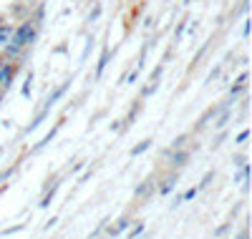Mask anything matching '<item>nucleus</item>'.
<instances>
[{
  "mask_svg": "<svg viewBox=\"0 0 252 239\" xmlns=\"http://www.w3.org/2000/svg\"><path fill=\"white\" fill-rule=\"evenodd\" d=\"M38 26L40 23H35L33 18H26V20H20V26H15V33H13V46H18V48H31L33 43H35V38H38Z\"/></svg>",
  "mask_w": 252,
  "mask_h": 239,
  "instance_id": "nucleus-1",
  "label": "nucleus"
},
{
  "mask_svg": "<svg viewBox=\"0 0 252 239\" xmlns=\"http://www.w3.org/2000/svg\"><path fill=\"white\" fill-rule=\"evenodd\" d=\"M18 71H20V63L18 60H5L3 66H0V89H10V83L15 81V76H18Z\"/></svg>",
  "mask_w": 252,
  "mask_h": 239,
  "instance_id": "nucleus-2",
  "label": "nucleus"
},
{
  "mask_svg": "<svg viewBox=\"0 0 252 239\" xmlns=\"http://www.w3.org/2000/svg\"><path fill=\"white\" fill-rule=\"evenodd\" d=\"M164 156L169 159V166H172V169L179 171V169H184L187 161H189V149H184V146H182V149H166Z\"/></svg>",
  "mask_w": 252,
  "mask_h": 239,
  "instance_id": "nucleus-3",
  "label": "nucleus"
},
{
  "mask_svg": "<svg viewBox=\"0 0 252 239\" xmlns=\"http://www.w3.org/2000/svg\"><path fill=\"white\" fill-rule=\"evenodd\" d=\"M157 191V179H144L136 189H134V202H146V199H152V194Z\"/></svg>",
  "mask_w": 252,
  "mask_h": 239,
  "instance_id": "nucleus-4",
  "label": "nucleus"
},
{
  "mask_svg": "<svg viewBox=\"0 0 252 239\" xmlns=\"http://www.w3.org/2000/svg\"><path fill=\"white\" fill-rule=\"evenodd\" d=\"M227 103H217V106H209L207 108V111L197 119V126H194V131H202V128H207L209 126V121H215L217 116H220V111H222V108H224Z\"/></svg>",
  "mask_w": 252,
  "mask_h": 239,
  "instance_id": "nucleus-5",
  "label": "nucleus"
},
{
  "mask_svg": "<svg viewBox=\"0 0 252 239\" xmlns=\"http://www.w3.org/2000/svg\"><path fill=\"white\" fill-rule=\"evenodd\" d=\"M177 181H179V174H177V171H174V174H166V177L159 181L157 191H159V194H169V191H174Z\"/></svg>",
  "mask_w": 252,
  "mask_h": 239,
  "instance_id": "nucleus-6",
  "label": "nucleus"
},
{
  "mask_svg": "<svg viewBox=\"0 0 252 239\" xmlns=\"http://www.w3.org/2000/svg\"><path fill=\"white\" fill-rule=\"evenodd\" d=\"M13 33H15V26L13 23H5V20H0V51H3L8 43L13 40Z\"/></svg>",
  "mask_w": 252,
  "mask_h": 239,
  "instance_id": "nucleus-7",
  "label": "nucleus"
},
{
  "mask_svg": "<svg viewBox=\"0 0 252 239\" xmlns=\"http://www.w3.org/2000/svg\"><path fill=\"white\" fill-rule=\"evenodd\" d=\"M129 227H131V216L124 214V216H119V219L114 222V227H109V237H119L121 232H126Z\"/></svg>",
  "mask_w": 252,
  "mask_h": 239,
  "instance_id": "nucleus-8",
  "label": "nucleus"
},
{
  "mask_svg": "<svg viewBox=\"0 0 252 239\" xmlns=\"http://www.w3.org/2000/svg\"><path fill=\"white\" fill-rule=\"evenodd\" d=\"M58 131H61V123H56V126L51 128V131H48V134H46L43 139H40V141H38V144H35V146L31 149V154H38V151L43 149V146H48V144H51V141L56 139V134H58Z\"/></svg>",
  "mask_w": 252,
  "mask_h": 239,
  "instance_id": "nucleus-9",
  "label": "nucleus"
},
{
  "mask_svg": "<svg viewBox=\"0 0 252 239\" xmlns=\"http://www.w3.org/2000/svg\"><path fill=\"white\" fill-rule=\"evenodd\" d=\"M68 89H71V81H63V83L58 86V89H56V91H53V93H51V96L46 98V106H51V108H53V106L58 103V98H61L63 93H66Z\"/></svg>",
  "mask_w": 252,
  "mask_h": 239,
  "instance_id": "nucleus-10",
  "label": "nucleus"
},
{
  "mask_svg": "<svg viewBox=\"0 0 252 239\" xmlns=\"http://www.w3.org/2000/svg\"><path fill=\"white\" fill-rule=\"evenodd\" d=\"M48 114H51V106H46L43 111H38V114H35V119H33V121L26 126V134H28V131H35V128H38L40 123H43V121H46V116H48Z\"/></svg>",
  "mask_w": 252,
  "mask_h": 239,
  "instance_id": "nucleus-11",
  "label": "nucleus"
},
{
  "mask_svg": "<svg viewBox=\"0 0 252 239\" xmlns=\"http://www.w3.org/2000/svg\"><path fill=\"white\" fill-rule=\"evenodd\" d=\"M109 56H111L109 48H103V51H101V58H98V63H96V81L103 76V71H106V66H109Z\"/></svg>",
  "mask_w": 252,
  "mask_h": 239,
  "instance_id": "nucleus-12",
  "label": "nucleus"
},
{
  "mask_svg": "<svg viewBox=\"0 0 252 239\" xmlns=\"http://www.w3.org/2000/svg\"><path fill=\"white\" fill-rule=\"evenodd\" d=\"M152 144H154V139H141V141L129 151V156H141L144 151H149V149H152Z\"/></svg>",
  "mask_w": 252,
  "mask_h": 239,
  "instance_id": "nucleus-13",
  "label": "nucleus"
},
{
  "mask_svg": "<svg viewBox=\"0 0 252 239\" xmlns=\"http://www.w3.org/2000/svg\"><path fill=\"white\" fill-rule=\"evenodd\" d=\"M48 184H51V181H48ZM56 191H58V184H56V179H53V184H51V189H48V191L43 194V199H40V204H38V207H40V209H46V207L51 204V199L56 197Z\"/></svg>",
  "mask_w": 252,
  "mask_h": 239,
  "instance_id": "nucleus-14",
  "label": "nucleus"
},
{
  "mask_svg": "<svg viewBox=\"0 0 252 239\" xmlns=\"http://www.w3.org/2000/svg\"><path fill=\"white\" fill-rule=\"evenodd\" d=\"M220 114H222V116L212 121V126H215V128H224V126H227V121H229V119H232V111H229V108H227V106L222 108V111H220Z\"/></svg>",
  "mask_w": 252,
  "mask_h": 239,
  "instance_id": "nucleus-15",
  "label": "nucleus"
},
{
  "mask_svg": "<svg viewBox=\"0 0 252 239\" xmlns=\"http://www.w3.org/2000/svg\"><path fill=\"white\" fill-rule=\"evenodd\" d=\"M144 227H146V222H141V219L134 222V227L129 229V239H139V237L144 234Z\"/></svg>",
  "mask_w": 252,
  "mask_h": 239,
  "instance_id": "nucleus-16",
  "label": "nucleus"
},
{
  "mask_svg": "<svg viewBox=\"0 0 252 239\" xmlns=\"http://www.w3.org/2000/svg\"><path fill=\"white\" fill-rule=\"evenodd\" d=\"M189 136H192V134H179V136L172 141V146H169V149H182V146L189 141Z\"/></svg>",
  "mask_w": 252,
  "mask_h": 239,
  "instance_id": "nucleus-17",
  "label": "nucleus"
},
{
  "mask_svg": "<svg viewBox=\"0 0 252 239\" xmlns=\"http://www.w3.org/2000/svg\"><path fill=\"white\" fill-rule=\"evenodd\" d=\"M157 89H159V83H146V86H144V91H141V98H146V96L157 93Z\"/></svg>",
  "mask_w": 252,
  "mask_h": 239,
  "instance_id": "nucleus-18",
  "label": "nucleus"
},
{
  "mask_svg": "<svg viewBox=\"0 0 252 239\" xmlns=\"http://www.w3.org/2000/svg\"><path fill=\"white\" fill-rule=\"evenodd\" d=\"M212 179H215V171H207L204 177H202V181H199V186H197V189H207V186H209V181H212Z\"/></svg>",
  "mask_w": 252,
  "mask_h": 239,
  "instance_id": "nucleus-19",
  "label": "nucleus"
},
{
  "mask_svg": "<svg viewBox=\"0 0 252 239\" xmlns=\"http://www.w3.org/2000/svg\"><path fill=\"white\" fill-rule=\"evenodd\" d=\"M184 23H187V20H179V23H177V30H174V43H179V40H182V35H184V28H187Z\"/></svg>",
  "mask_w": 252,
  "mask_h": 239,
  "instance_id": "nucleus-20",
  "label": "nucleus"
},
{
  "mask_svg": "<svg viewBox=\"0 0 252 239\" xmlns=\"http://www.w3.org/2000/svg\"><path fill=\"white\" fill-rule=\"evenodd\" d=\"M197 191H199L197 186H192V189H187V191L182 194V202H192V199L197 197Z\"/></svg>",
  "mask_w": 252,
  "mask_h": 239,
  "instance_id": "nucleus-21",
  "label": "nucleus"
},
{
  "mask_svg": "<svg viewBox=\"0 0 252 239\" xmlns=\"http://www.w3.org/2000/svg\"><path fill=\"white\" fill-rule=\"evenodd\" d=\"M26 229V224H15V227H8V229H3L0 232V237H8V234H15V232H23Z\"/></svg>",
  "mask_w": 252,
  "mask_h": 239,
  "instance_id": "nucleus-22",
  "label": "nucleus"
},
{
  "mask_svg": "<svg viewBox=\"0 0 252 239\" xmlns=\"http://www.w3.org/2000/svg\"><path fill=\"white\" fill-rule=\"evenodd\" d=\"M98 15H101V5L96 3V5H94V13H89V23H96Z\"/></svg>",
  "mask_w": 252,
  "mask_h": 239,
  "instance_id": "nucleus-23",
  "label": "nucleus"
},
{
  "mask_svg": "<svg viewBox=\"0 0 252 239\" xmlns=\"http://www.w3.org/2000/svg\"><path fill=\"white\" fill-rule=\"evenodd\" d=\"M31 83H33V73H28L26 86H23V96H26V98H31Z\"/></svg>",
  "mask_w": 252,
  "mask_h": 239,
  "instance_id": "nucleus-24",
  "label": "nucleus"
},
{
  "mask_svg": "<svg viewBox=\"0 0 252 239\" xmlns=\"http://www.w3.org/2000/svg\"><path fill=\"white\" fill-rule=\"evenodd\" d=\"M247 139H250V128H245V131H240V134H237V139H235V144H245Z\"/></svg>",
  "mask_w": 252,
  "mask_h": 239,
  "instance_id": "nucleus-25",
  "label": "nucleus"
},
{
  "mask_svg": "<svg viewBox=\"0 0 252 239\" xmlns=\"http://www.w3.org/2000/svg\"><path fill=\"white\" fill-rule=\"evenodd\" d=\"M220 73H222V66H217L212 73H209V78H207V81H209V83H212V81H217V78H220Z\"/></svg>",
  "mask_w": 252,
  "mask_h": 239,
  "instance_id": "nucleus-26",
  "label": "nucleus"
},
{
  "mask_svg": "<svg viewBox=\"0 0 252 239\" xmlns=\"http://www.w3.org/2000/svg\"><path fill=\"white\" fill-rule=\"evenodd\" d=\"M43 3H46V0H26L28 8H38V5H43Z\"/></svg>",
  "mask_w": 252,
  "mask_h": 239,
  "instance_id": "nucleus-27",
  "label": "nucleus"
},
{
  "mask_svg": "<svg viewBox=\"0 0 252 239\" xmlns=\"http://www.w3.org/2000/svg\"><path fill=\"white\" fill-rule=\"evenodd\" d=\"M10 174H13V169H5V171H0V181H5V179L10 177Z\"/></svg>",
  "mask_w": 252,
  "mask_h": 239,
  "instance_id": "nucleus-28",
  "label": "nucleus"
},
{
  "mask_svg": "<svg viewBox=\"0 0 252 239\" xmlns=\"http://www.w3.org/2000/svg\"><path fill=\"white\" fill-rule=\"evenodd\" d=\"M242 35H245V38L250 35V20H245V26H242Z\"/></svg>",
  "mask_w": 252,
  "mask_h": 239,
  "instance_id": "nucleus-29",
  "label": "nucleus"
},
{
  "mask_svg": "<svg viewBox=\"0 0 252 239\" xmlns=\"http://www.w3.org/2000/svg\"><path fill=\"white\" fill-rule=\"evenodd\" d=\"M56 222H58V219H56V216H51V219H48V222H46V229H51V227H53V224H56Z\"/></svg>",
  "mask_w": 252,
  "mask_h": 239,
  "instance_id": "nucleus-30",
  "label": "nucleus"
},
{
  "mask_svg": "<svg viewBox=\"0 0 252 239\" xmlns=\"http://www.w3.org/2000/svg\"><path fill=\"white\" fill-rule=\"evenodd\" d=\"M237 239H247V229H242V232H240V237H237Z\"/></svg>",
  "mask_w": 252,
  "mask_h": 239,
  "instance_id": "nucleus-31",
  "label": "nucleus"
},
{
  "mask_svg": "<svg viewBox=\"0 0 252 239\" xmlns=\"http://www.w3.org/2000/svg\"><path fill=\"white\" fill-rule=\"evenodd\" d=\"M3 98H5V89H0V103H3Z\"/></svg>",
  "mask_w": 252,
  "mask_h": 239,
  "instance_id": "nucleus-32",
  "label": "nucleus"
},
{
  "mask_svg": "<svg viewBox=\"0 0 252 239\" xmlns=\"http://www.w3.org/2000/svg\"><path fill=\"white\" fill-rule=\"evenodd\" d=\"M3 63H5V56H3V51H0V66H3Z\"/></svg>",
  "mask_w": 252,
  "mask_h": 239,
  "instance_id": "nucleus-33",
  "label": "nucleus"
},
{
  "mask_svg": "<svg viewBox=\"0 0 252 239\" xmlns=\"http://www.w3.org/2000/svg\"><path fill=\"white\" fill-rule=\"evenodd\" d=\"M0 156H3V146H0Z\"/></svg>",
  "mask_w": 252,
  "mask_h": 239,
  "instance_id": "nucleus-34",
  "label": "nucleus"
}]
</instances>
